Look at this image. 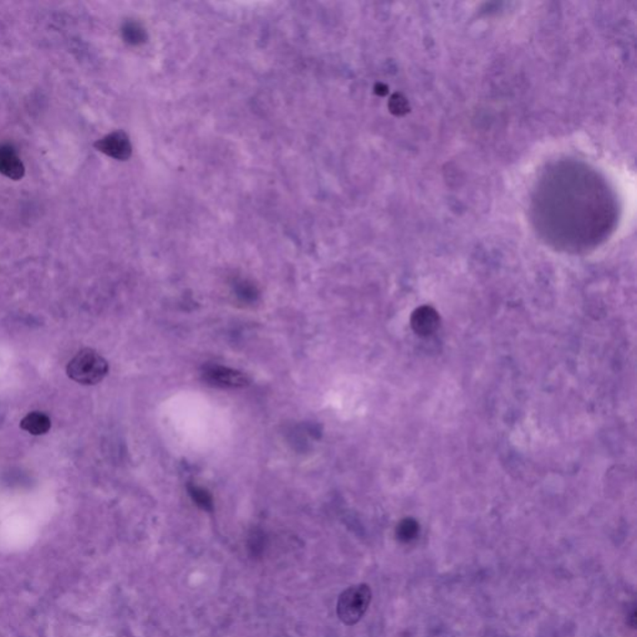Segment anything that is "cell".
Wrapping results in <instances>:
<instances>
[{"label":"cell","instance_id":"cell-9","mask_svg":"<svg viewBox=\"0 0 637 637\" xmlns=\"http://www.w3.org/2000/svg\"><path fill=\"white\" fill-rule=\"evenodd\" d=\"M416 531H417V524L411 519L402 521L401 526H399V534L401 539H411L416 534Z\"/></svg>","mask_w":637,"mask_h":637},{"label":"cell","instance_id":"cell-11","mask_svg":"<svg viewBox=\"0 0 637 637\" xmlns=\"http://www.w3.org/2000/svg\"><path fill=\"white\" fill-rule=\"evenodd\" d=\"M125 34H126L128 41H131V43H138L143 39V30L140 29L137 25H128L125 30Z\"/></svg>","mask_w":637,"mask_h":637},{"label":"cell","instance_id":"cell-10","mask_svg":"<svg viewBox=\"0 0 637 637\" xmlns=\"http://www.w3.org/2000/svg\"><path fill=\"white\" fill-rule=\"evenodd\" d=\"M237 295L240 297V300H243V302H253L255 300V297H257V292H255V289L253 287H249V285H240L238 287V290H237Z\"/></svg>","mask_w":637,"mask_h":637},{"label":"cell","instance_id":"cell-7","mask_svg":"<svg viewBox=\"0 0 637 637\" xmlns=\"http://www.w3.org/2000/svg\"><path fill=\"white\" fill-rule=\"evenodd\" d=\"M20 427L25 432L30 433L33 436H41L49 432L51 427V419L48 414L39 411H34L26 414L20 422Z\"/></svg>","mask_w":637,"mask_h":637},{"label":"cell","instance_id":"cell-6","mask_svg":"<svg viewBox=\"0 0 637 637\" xmlns=\"http://www.w3.org/2000/svg\"><path fill=\"white\" fill-rule=\"evenodd\" d=\"M0 172L14 180H20L24 175L23 162L10 147L0 148Z\"/></svg>","mask_w":637,"mask_h":637},{"label":"cell","instance_id":"cell-1","mask_svg":"<svg viewBox=\"0 0 637 637\" xmlns=\"http://www.w3.org/2000/svg\"><path fill=\"white\" fill-rule=\"evenodd\" d=\"M66 372L78 384L88 386L100 384L108 374V362L98 351L83 349L68 361Z\"/></svg>","mask_w":637,"mask_h":637},{"label":"cell","instance_id":"cell-5","mask_svg":"<svg viewBox=\"0 0 637 637\" xmlns=\"http://www.w3.org/2000/svg\"><path fill=\"white\" fill-rule=\"evenodd\" d=\"M438 321H439V317L434 309L422 307L414 312L411 324L417 335L427 336L437 329Z\"/></svg>","mask_w":637,"mask_h":637},{"label":"cell","instance_id":"cell-4","mask_svg":"<svg viewBox=\"0 0 637 637\" xmlns=\"http://www.w3.org/2000/svg\"><path fill=\"white\" fill-rule=\"evenodd\" d=\"M98 151L115 160H125L131 156L132 147L126 133L122 131L112 132L95 143Z\"/></svg>","mask_w":637,"mask_h":637},{"label":"cell","instance_id":"cell-8","mask_svg":"<svg viewBox=\"0 0 637 637\" xmlns=\"http://www.w3.org/2000/svg\"><path fill=\"white\" fill-rule=\"evenodd\" d=\"M188 491H190V498L193 499L197 506L205 511H213V498L210 496V491L202 486H195V484H190L188 486Z\"/></svg>","mask_w":637,"mask_h":637},{"label":"cell","instance_id":"cell-3","mask_svg":"<svg viewBox=\"0 0 637 637\" xmlns=\"http://www.w3.org/2000/svg\"><path fill=\"white\" fill-rule=\"evenodd\" d=\"M203 377L208 384L220 389H242L249 384V379L243 372L227 366H207Z\"/></svg>","mask_w":637,"mask_h":637},{"label":"cell","instance_id":"cell-2","mask_svg":"<svg viewBox=\"0 0 637 637\" xmlns=\"http://www.w3.org/2000/svg\"><path fill=\"white\" fill-rule=\"evenodd\" d=\"M372 593L367 584L352 585L342 591L337 600V616L341 623L352 626L364 618L370 606Z\"/></svg>","mask_w":637,"mask_h":637}]
</instances>
